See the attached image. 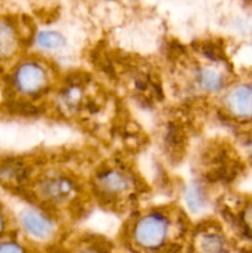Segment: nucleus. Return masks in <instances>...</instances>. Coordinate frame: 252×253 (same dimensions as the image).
Returning a JSON list of instances; mask_svg holds the SVG:
<instances>
[{"label":"nucleus","mask_w":252,"mask_h":253,"mask_svg":"<svg viewBox=\"0 0 252 253\" xmlns=\"http://www.w3.org/2000/svg\"><path fill=\"white\" fill-rule=\"evenodd\" d=\"M197 81L200 88L208 93H217L225 86V77L215 67H203L198 71Z\"/></svg>","instance_id":"nucleus-9"},{"label":"nucleus","mask_w":252,"mask_h":253,"mask_svg":"<svg viewBox=\"0 0 252 253\" xmlns=\"http://www.w3.org/2000/svg\"><path fill=\"white\" fill-rule=\"evenodd\" d=\"M36 44L44 51H58L66 44V37L58 31L44 30L37 34Z\"/></svg>","instance_id":"nucleus-11"},{"label":"nucleus","mask_w":252,"mask_h":253,"mask_svg":"<svg viewBox=\"0 0 252 253\" xmlns=\"http://www.w3.org/2000/svg\"><path fill=\"white\" fill-rule=\"evenodd\" d=\"M0 253H27L26 249L16 241L0 242Z\"/></svg>","instance_id":"nucleus-12"},{"label":"nucleus","mask_w":252,"mask_h":253,"mask_svg":"<svg viewBox=\"0 0 252 253\" xmlns=\"http://www.w3.org/2000/svg\"><path fill=\"white\" fill-rule=\"evenodd\" d=\"M39 195L43 200L53 204H62L66 203L74 194V185L69 179L64 177L44 178L39 184Z\"/></svg>","instance_id":"nucleus-5"},{"label":"nucleus","mask_w":252,"mask_h":253,"mask_svg":"<svg viewBox=\"0 0 252 253\" xmlns=\"http://www.w3.org/2000/svg\"><path fill=\"white\" fill-rule=\"evenodd\" d=\"M244 220H245V224L247 225V227L252 230V203L246 208V209H245Z\"/></svg>","instance_id":"nucleus-13"},{"label":"nucleus","mask_w":252,"mask_h":253,"mask_svg":"<svg viewBox=\"0 0 252 253\" xmlns=\"http://www.w3.org/2000/svg\"><path fill=\"white\" fill-rule=\"evenodd\" d=\"M208 195L204 188L200 184H192L185 189L184 203L190 211L199 214L204 211L208 207Z\"/></svg>","instance_id":"nucleus-10"},{"label":"nucleus","mask_w":252,"mask_h":253,"mask_svg":"<svg viewBox=\"0 0 252 253\" xmlns=\"http://www.w3.org/2000/svg\"><path fill=\"white\" fill-rule=\"evenodd\" d=\"M195 247L199 253H227L229 251L227 241L224 235L211 230L202 232L197 237Z\"/></svg>","instance_id":"nucleus-8"},{"label":"nucleus","mask_w":252,"mask_h":253,"mask_svg":"<svg viewBox=\"0 0 252 253\" xmlns=\"http://www.w3.org/2000/svg\"><path fill=\"white\" fill-rule=\"evenodd\" d=\"M14 86L24 95L34 96L47 88L49 76L44 66L36 61H26L20 64L12 77Z\"/></svg>","instance_id":"nucleus-2"},{"label":"nucleus","mask_w":252,"mask_h":253,"mask_svg":"<svg viewBox=\"0 0 252 253\" xmlns=\"http://www.w3.org/2000/svg\"><path fill=\"white\" fill-rule=\"evenodd\" d=\"M133 179L121 168H106L96 175V189L106 198H120L132 189Z\"/></svg>","instance_id":"nucleus-3"},{"label":"nucleus","mask_w":252,"mask_h":253,"mask_svg":"<svg viewBox=\"0 0 252 253\" xmlns=\"http://www.w3.org/2000/svg\"><path fill=\"white\" fill-rule=\"evenodd\" d=\"M19 220L27 236L36 241H47L53 236L56 231L53 220L39 209L27 208L22 210Z\"/></svg>","instance_id":"nucleus-4"},{"label":"nucleus","mask_w":252,"mask_h":253,"mask_svg":"<svg viewBox=\"0 0 252 253\" xmlns=\"http://www.w3.org/2000/svg\"><path fill=\"white\" fill-rule=\"evenodd\" d=\"M19 34L7 20H0V59H7L19 48Z\"/></svg>","instance_id":"nucleus-7"},{"label":"nucleus","mask_w":252,"mask_h":253,"mask_svg":"<svg viewBox=\"0 0 252 253\" xmlns=\"http://www.w3.org/2000/svg\"><path fill=\"white\" fill-rule=\"evenodd\" d=\"M4 229H5V219H4V216L1 215V212H0V235L2 234Z\"/></svg>","instance_id":"nucleus-14"},{"label":"nucleus","mask_w":252,"mask_h":253,"mask_svg":"<svg viewBox=\"0 0 252 253\" xmlns=\"http://www.w3.org/2000/svg\"><path fill=\"white\" fill-rule=\"evenodd\" d=\"M83 253H99L98 251H94V250H88V251H84Z\"/></svg>","instance_id":"nucleus-15"},{"label":"nucleus","mask_w":252,"mask_h":253,"mask_svg":"<svg viewBox=\"0 0 252 253\" xmlns=\"http://www.w3.org/2000/svg\"><path fill=\"white\" fill-rule=\"evenodd\" d=\"M225 106L236 119H252V86L239 84L230 89L225 98Z\"/></svg>","instance_id":"nucleus-6"},{"label":"nucleus","mask_w":252,"mask_h":253,"mask_svg":"<svg viewBox=\"0 0 252 253\" xmlns=\"http://www.w3.org/2000/svg\"><path fill=\"white\" fill-rule=\"evenodd\" d=\"M172 221L167 215L150 211L136 219L130 232L131 242L141 252H161L172 237Z\"/></svg>","instance_id":"nucleus-1"}]
</instances>
